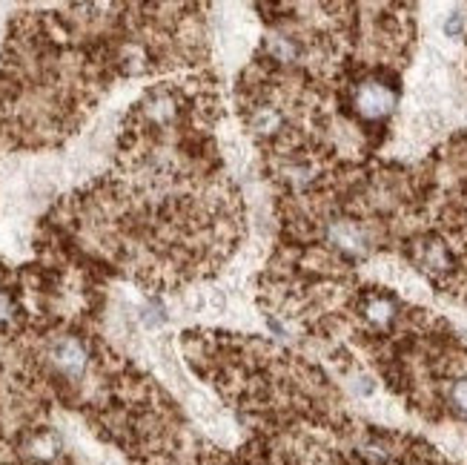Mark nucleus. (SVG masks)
Masks as SVG:
<instances>
[{
  "label": "nucleus",
  "mask_w": 467,
  "mask_h": 465,
  "mask_svg": "<svg viewBox=\"0 0 467 465\" xmlns=\"http://www.w3.org/2000/svg\"><path fill=\"white\" fill-rule=\"evenodd\" d=\"M393 313H396V308H393L390 299H370L367 308H364V316H367L373 325H390Z\"/></svg>",
  "instance_id": "nucleus-2"
},
{
  "label": "nucleus",
  "mask_w": 467,
  "mask_h": 465,
  "mask_svg": "<svg viewBox=\"0 0 467 465\" xmlns=\"http://www.w3.org/2000/svg\"><path fill=\"white\" fill-rule=\"evenodd\" d=\"M396 107V92L381 80H364L356 90V112L367 121L387 118Z\"/></svg>",
  "instance_id": "nucleus-1"
},
{
  "label": "nucleus",
  "mask_w": 467,
  "mask_h": 465,
  "mask_svg": "<svg viewBox=\"0 0 467 465\" xmlns=\"http://www.w3.org/2000/svg\"><path fill=\"white\" fill-rule=\"evenodd\" d=\"M450 402H453L461 413H467V379H459V382L453 385V391H450Z\"/></svg>",
  "instance_id": "nucleus-3"
},
{
  "label": "nucleus",
  "mask_w": 467,
  "mask_h": 465,
  "mask_svg": "<svg viewBox=\"0 0 467 465\" xmlns=\"http://www.w3.org/2000/svg\"><path fill=\"white\" fill-rule=\"evenodd\" d=\"M461 26H464V18H461V15L456 12V15H453V18L447 20V35H456V32H459Z\"/></svg>",
  "instance_id": "nucleus-4"
}]
</instances>
